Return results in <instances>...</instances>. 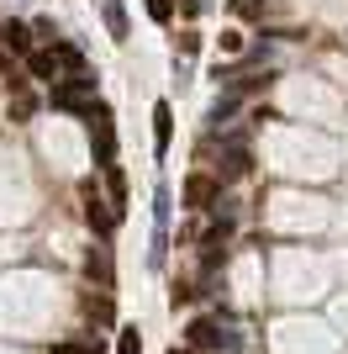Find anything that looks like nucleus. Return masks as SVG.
Wrapping results in <instances>:
<instances>
[{
    "instance_id": "14",
    "label": "nucleus",
    "mask_w": 348,
    "mask_h": 354,
    "mask_svg": "<svg viewBox=\"0 0 348 354\" xmlns=\"http://www.w3.org/2000/svg\"><path fill=\"white\" fill-rule=\"evenodd\" d=\"M32 106H37V101H32V95H21V90H16V101H11V122H27V117H32Z\"/></svg>"
},
{
    "instance_id": "2",
    "label": "nucleus",
    "mask_w": 348,
    "mask_h": 354,
    "mask_svg": "<svg viewBox=\"0 0 348 354\" xmlns=\"http://www.w3.org/2000/svg\"><path fill=\"white\" fill-rule=\"evenodd\" d=\"M79 196H85V217H90V227H95L101 238H111V233H116V222H122V212L106 207L101 196H95V185H90V180L79 185Z\"/></svg>"
},
{
    "instance_id": "16",
    "label": "nucleus",
    "mask_w": 348,
    "mask_h": 354,
    "mask_svg": "<svg viewBox=\"0 0 348 354\" xmlns=\"http://www.w3.org/2000/svg\"><path fill=\"white\" fill-rule=\"evenodd\" d=\"M148 16L153 21H174V0H148Z\"/></svg>"
},
{
    "instance_id": "5",
    "label": "nucleus",
    "mask_w": 348,
    "mask_h": 354,
    "mask_svg": "<svg viewBox=\"0 0 348 354\" xmlns=\"http://www.w3.org/2000/svg\"><path fill=\"white\" fill-rule=\"evenodd\" d=\"M169 133H174V111H169V101H159L153 106V148H159V159L169 153Z\"/></svg>"
},
{
    "instance_id": "20",
    "label": "nucleus",
    "mask_w": 348,
    "mask_h": 354,
    "mask_svg": "<svg viewBox=\"0 0 348 354\" xmlns=\"http://www.w3.org/2000/svg\"><path fill=\"white\" fill-rule=\"evenodd\" d=\"M0 74H6V53H0Z\"/></svg>"
},
{
    "instance_id": "15",
    "label": "nucleus",
    "mask_w": 348,
    "mask_h": 354,
    "mask_svg": "<svg viewBox=\"0 0 348 354\" xmlns=\"http://www.w3.org/2000/svg\"><path fill=\"white\" fill-rule=\"evenodd\" d=\"M106 180H111V201L122 207V201H127V180H122V169H106Z\"/></svg>"
},
{
    "instance_id": "12",
    "label": "nucleus",
    "mask_w": 348,
    "mask_h": 354,
    "mask_svg": "<svg viewBox=\"0 0 348 354\" xmlns=\"http://www.w3.org/2000/svg\"><path fill=\"white\" fill-rule=\"evenodd\" d=\"M116 354H143V333H137V328H122V339H116Z\"/></svg>"
},
{
    "instance_id": "13",
    "label": "nucleus",
    "mask_w": 348,
    "mask_h": 354,
    "mask_svg": "<svg viewBox=\"0 0 348 354\" xmlns=\"http://www.w3.org/2000/svg\"><path fill=\"white\" fill-rule=\"evenodd\" d=\"M85 312L95 317V323H111V301H106V296H95V301L85 296Z\"/></svg>"
},
{
    "instance_id": "17",
    "label": "nucleus",
    "mask_w": 348,
    "mask_h": 354,
    "mask_svg": "<svg viewBox=\"0 0 348 354\" xmlns=\"http://www.w3.org/2000/svg\"><path fill=\"white\" fill-rule=\"evenodd\" d=\"M53 354H95V344H53Z\"/></svg>"
},
{
    "instance_id": "6",
    "label": "nucleus",
    "mask_w": 348,
    "mask_h": 354,
    "mask_svg": "<svg viewBox=\"0 0 348 354\" xmlns=\"http://www.w3.org/2000/svg\"><path fill=\"white\" fill-rule=\"evenodd\" d=\"M211 344H222V328L211 317H195L190 323V349H211Z\"/></svg>"
},
{
    "instance_id": "10",
    "label": "nucleus",
    "mask_w": 348,
    "mask_h": 354,
    "mask_svg": "<svg viewBox=\"0 0 348 354\" xmlns=\"http://www.w3.org/2000/svg\"><path fill=\"white\" fill-rule=\"evenodd\" d=\"M85 270H90V275H95L101 286H111V259H106V249H95V254H90V259H85Z\"/></svg>"
},
{
    "instance_id": "11",
    "label": "nucleus",
    "mask_w": 348,
    "mask_h": 354,
    "mask_svg": "<svg viewBox=\"0 0 348 354\" xmlns=\"http://www.w3.org/2000/svg\"><path fill=\"white\" fill-rule=\"evenodd\" d=\"M106 27H111V37H127V16H122V0H106Z\"/></svg>"
},
{
    "instance_id": "19",
    "label": "nucleus",
    "mask_w": 348,
    "mask_h": 354,
    "mask_svg": "<svg viewBox=\"0 0 348 354\" xmlns=\"http://www.w3.org/2000/svg\"><path fill=\"white\" fill-rule=\"evenodd\" d=\"M169 354H195V349H169Z\"/></svg>"
},
{
    "instance_id": "8",
    "label": "nucleus",
    "mask_w": 348,
    "mask_h": 354,
    "mask_svg": "<svg viewBox=\"0 0 348 354\" xmlns=\"http://www.w3.org/2000/svg\"><path fill=\"white\" fill-rule=\"evenodd\" d=\"M0 37H6V43H11L16 53H27V48H32V32L21 27V21H6V32H0Z\"/></svg>"
},
{
    "instance_id": "9",
    "label": "nucleus",
    "mask_w": 348,
    "mask_h": 354,
    "mask_svg": "<svg viewBox=\"0 0 348 354\" xmlns=\"http://www.w3.org/2000/svg\"><path fill=\"white\" fill-rule=\"evenodd\" d=\"M222 175H227V180L248 175V153H243V148H227V159H222Z\"/></svg>"
},
{
    "instance_id": "18",
    "label": "nucleus",
    "mask_w": 348,
    "mask_h": 354,
    "mask_svg": "<svg viewBox=\"0 0 348 354\" xmlns=\"http://www.w3.org/2000/svg\"><path fill=\"white\" fill-rule=\"evenodd\" d=\"M259 6H264V0H232V11H238V16H259Z\"/></svg>"
},
{
    "instance_id": "4",
    "label": "nucleus",
    "mask_w": 348,
    "mask_h": 354,
    "mask_svg": "<svg viewBox=\"0 0 348 354\" xmlns=\"http://www.w3.org/2000/svg\"><path fill=\"white\" fill-rule=\"evenodd\" d=\"M217 191H222L217 175H190V180H185V207H190V212H206L211 201H217Z\"/></svg>"
},
{
    "instance_id": "1",
    "label": "nucleus",
    "mask_w": 348,
    "mask_h": 354,
    "mask_svg": "<svg viewBox=\"0 0 348 354\" xmlns=\"http://www.w3.org/2000/svg\"><path fill=\"white\" fill-rule=\"evenodd\" d=\"M85 117H90V138H95V164H101V169H116V127H111V106H95V111L85 106Z\"/></svg>"
},
{
    "instance_id": "7",
    "label": "nucleus",
    "mask_w": 348,
    "mask_h": 354,
    "mask_svg": "<svg viewBox=\"0 0 348 354\" xmlns=\"http://www.w3.org/2000/svg\"><path fill=\"white\" fill-rule=\"evenodd\" d=\"M27 69H32V80H48V85H53L58 74V59H53V48H48V53H27Z\"/></svg>"
},
{
    "instance_id": "3",
    "label": "nucleus",
    "mask_w": 348,
    "mask_h": 354,
    "mask_svg": "<svg viewBox=\"0 0 348 354\" xmlns=\"http://www.w3.org/2000/svg\"><path fill=\"white\" fill-rule=\"evenodd\" d=\"M85 95H95V74H74V80H64V85L53 90V106L79 111V101H85Z\"/></svg>"
}]
</instances>
